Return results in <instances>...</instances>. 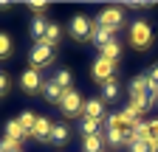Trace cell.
I'll use <instances>...</instances> for the list:
<instances>
[{
  "label": "cell",
  "instance_id": "ffe728a7",
  "mask_svg": "<svg viewBox=\"0 0 158 152\" xmlns=\"http://www.w3.org/2000/svg\"><path fill=\"white\" fill-rule=\"evenodd\" d=\"M105 138L102 135H90V138H82V152H105Z\"/></svg>",
  "mask_w": 158,
  "mask_h": 152
},
{
  "label": "cell",
  "instance_id": "83f0119b",
  "mask_svg": "<svg viewBox=\"0 0 158 152\" xmlns=\"http://www.w3.org/2000/svg\"><path fill=\"white\" fill-rule=\"evenodd\" d=\"M9 87H11L9 73H3V70H0V96H6V93H9Z\"/></svg>",
  "mask_w": 158,
  "mask_h": 152
},
{
  "label": "cell",
  "instance_id": "277c9868",
  "mask_svg": "<svg viewBox=\"0 0 158 152\" xmlns=\"http://www.w3.org/2000/svg\"><path fill=\"white\" fill-rule=\"evenodd\" d=\"M96 26H102V28H107V31H118L124 26V9H116V6H107V9H102L99 11V17H96Z\"/></svg>",
  "mask_w": 158,
  "mask_h": 152
},
{
  "label": "cell",
  "instance_id": "9a60e30c",
  "mask_svg": "<svg viewBox=\"0 0 158 152\" xmlns=\"http://www.w3.org/2000/svg\"><path fill=\"white\" fill-rule=\"evenodd\" d=\"M90 40H93L99 48H105L107 42H113V31H107V28H102V26H96V23H93V34H90Z\"/></svg>",
  "mask_w": 158,
  "mask_h": 152
},
{
  "label": "cell",
  "instance_id": "7402d4cb",
  "mask_svg": "<svg viewBox=\"0 0 158 152\" xmlns=\"http://www.w3.org/2000/svg\"><path fill=\"white\" fill-rule=\"evenodd\" d=\"M144 90H150L147 73H144V76H133V79H130V96H133V93H144Z\"/></svg>",
  "mask_w": 158,
  "mask_h": 152
},
{
  "label": "cell",
  "instance_id": "52a82bcc",
  "mask_svg": "<svg viewBox=\"0 0 158 152\" xmlns=\"http://www.w3.org/2000/svg\"><path fill=\"white\" fill-rule=\"evenodd\" d=\"M90 73H93V79L96 82H110L113 79V73H116V62H110V59H105V56H99V59L93 62V68H90Z\"/></svg>",
  "mask_w": 158,
  "mask_h": 152
},
{
  "label": "cell",
  "instance_id": "7a4b0ae2",
  "mask_svg": "<svg viewBox=\"0 0 158 152\" xmlns=\"http://www.w3.org/2000/svg\"><path fill=\"white\" fill-rule=\"evenodd\" d=\"M130 42H133V48H138V51H147V48L152 45V28H150L147 20H135V23L130 26Z\"/></svg>",
  "mask_w": 158,
  "mask_h": 152
},
{
  "label": "cell",
  "instance_id": "8fae6325",
  "mask_svg": "<svg viewBox=\"0 0 158 152\" xmlns=\"http://www.w3.org/2000/svg\"><path fill=\"white\" fill-rule=\"evenodd\" d=\"M82 113H85L88 118H99V121H102V118L107 116V113H105V102H102V99H88Z\"/></svg>",
  "mask_w": 158,
  "mask_h": 152
},
{
  "label": "cell",
  "instance_id": "484cf974",
  "mask_svg": "<svg viewBox=\"0 0 158 152\" xmlns=\"http://www.w3.org/2000/svg\"><path fill=\"white\" fill-rule=\"evenodd\" d=\"M28 9L34 11V17H43V11L48 9V3H45V0H31V3H28Z\"/></svg>",
  "mask_w": 158,
  "mask_h": 152
},
{
  "label": "cell",
  "instance_id": "4fadbf2b",
  "mask_svg": "<svg viewBox=\"0 0 158 152\" xmlns=\"http://www.w3.org/2000/svg\"><path fill=\"white\" fill-rule=\"evenodd\" d=\"M99 130H102V121H99V118H88V116H82V121H79V132H82V138L99 135Z\"/></svg>",
  "mask_w": 158,
  "mask_h": 152
},
{
  "label": "cell",
  "instance_id": "9c48e42d",
  "mask_svg": "<svg viewBox=\"0 0 158 152\" xmlns=\"http://www.w3.org/2000/svg\"><path fill=\"white\" fill-rule=\"evenodd\" d=\"M71 141V127L68 124H54L51 127V135H48V144H56V146H62Z\"/></svg>",
  "mask_w": 158,
  "mask_h": 152
},
{
  "label": "cell",
  "instance_id": "ba28073f",
  "mask_svg": "<svg viewBox=\"0 0 158 152\" xmlns=\"http://www.w3.org/2000/svg\"><path fill=\"white\" fill-rule=\"evenodd\" d=\"M155 99H158V90H155V87H150V90H144V93H133V96H130V107L138 110V113H147V110L155 104Z\"/></svg>",
  "mask_w": 158,
  "mask_h": 152
},
{
  "label": "cell",
  "instance_id": "5b68a950",
  "mask_svg": "<svg viewBox=\"0 0 158 152\" xmlns=\"http://www.w3.org/2000/svg\"><path fill=\"white\" fill-rule=\"evenodd\" d=\"M20 87H23V93H28V96H37V93H43V76H40V70L28 68L20 73Z\"/></svg>",
  "mask_w": 158,
  "mask_h": 152
},
{
  "label": "cell",
  "instance_id": "cb8c5ba5",
  "mask_svg": "<svg viewBox=\"0 0 158 152\" xmlns=\"http://www.w3.org/2000/svg\"><path fill=\"white\" fill-rule=\"evenodd\" d=\"M102 56H105V59H110V62H116L118 56H122V45H118L116 40H113V42H107V45L102 48Z\"/></svg>",
  "mask_w": 158,
  "mask_h": 152
},
{
  "label": "cell",
  "instance_id": "3957f363",
  "mask_svg": "<svg viewBox=\"0 0 158 152\" xmlns=\"http://www.w3.org/2000/svg\"><path fill=\"white\" fill-rule=\"evenodd\" d=\"M68 34L73 37L76 42L90 40V34H93V23H90V17H88V14H73V17H71V23H68Z\"/></svg>",
  "mask_w": 158,
  "mask_h": 152
},
{
  "label": "cell",
  "instance_id": "44dd1931",
  "mask_svg": "<svg viewBox=\"0 0 158 152\" xmlns=\"http://www.w3.org/2000/svg\"><path fill=\"white\" fill-rule=\"evenodd\" d=\"M54 82L62 87L65 93H68V90H73V87H71V85H73V76H71V70H68V68H59V70H56V76H54Z\"/></svg>",
  "mask_w": 158,
  "mask_h": 152
},
{
  "label": "cell",
  "instance_id": "e0dca14e",
  "mask_svg": "<svg viewBox=\"0 0 158 152\" xmlns=\"http://www.w3.org/2000/svg\"><path fill=\"white\" fill-rule=\"evenodd\" d=\"M17 121H20V127L26 130V135L31 138V132H34V124H37V113H31V110H23L17 116Z\"/></svg>",
  "mask_w": 158,
  "mask_h": 152
},
{
  "label": "cell",
  "instance_id": "ac0fdd59",
  "mask_svg": "<svg viewBox=\"0 0 158 152\" xmlns=\"http://www.w3.org/2000/svg\"><path fill=\"white\" fill-rule=\"evenodd\" d=\"M45 28H48L45 17H34V20H31V37H34V42H43L45 40Z\"/></svg>",
  "mask_w": 158,
  "mask_h": 152
},
{
  "label": "cell",
  "instance_id": "30bf717a",
  "mask_svg": "<svg viewBox=\"0 0 158 152\" xmlns=\"http://www.w3.org/2000/svg\"><path fill=\"white\" fill-rule=\"evenodd\" d=\"M43 96H45L48 102L59 104V102H62V96H65V90L59 87V85H56L54 79H45V82H43Z\"/></svg>",
  "mask_w": 158,
  "mask_h": 152
},
{
  "label": "cell",
  "instance_id": "f546056e",
  "mask_svg": "<svg viewBox=\"0 0 158 152\" xmlns=\"http://www.w3.org/2000/svg\"><path fill=\"white\" fill-rule=\"evenodd\" d=\"M152 152H158V141H152Z\"/></svg>",
  "mask_w": 158,
  "mask_h": 152
},
{
  "label": "cell",
  "instance_id": "5bb4252c",
  "mask_svg": "<svg viewBox=\"0 0 158 152\" xmlns=\"http://www.w3.org/2000/svg\"><path fill=\"white\" fill-rule=\"evenodd\" d=\"M43 42H48L51 48H56L59 42H62V26L59 23H48V28H45V40Z\"/></svg>",
  "mask_w": 158,
  "mask_h": 152
},
{
  "label": "cell",
  "instance_id": "2e32d148",
  "mask_svg": "<svg viewBox=\"0 0 158 152\" xmlns=\"http://www.w3.org/2000/svg\"><path fill=\"white\" fill-rule=\"evenodd\" d=\"M6 138H9V141H17V144H23V138H28V135H26V130L20 127V121L14 118V121L6 124Z\"/></svg>",
  "mask_w": 158,
  "mask_h": 152
},
{
  "label": "cell",
  "instance_id": "6da1fadb",
  "mask_svg": "<svg viewBox=\"0 0 158 152\" xmlns=\"http://www.w3.org/2000/svg\"><path fill=\"white\" fill-rule=\"evenodd\" d=\"M54 56H56V48H51L48 42H34V48L28 54V65L34 70H43V68H48L54 62Z\"/></svg>",
  "mask_w": 158,
  "mask_h": 152
},
{
  "label": "cell",
  "instance_id": "603a6c76",
  "mask_svg": "<svg viewBox=\"0 0 158 152\" xmlns=\"http://www.w3.org/2000/svg\"><path fill=\"white\" fill-rule=\"evenodd\" d=\"M14 51V42H11V37L6 31H0V59H9Z\"/></svg>",
  "mask_w": 158,
  "mask_h": 152
},
{
  "label": "cell",
  "instance_id": "f1b7e54d",
  "mask_svg": "<svg viewBox=\"0 0 158 152\" xmlns=\"http://www.w3.org/2000/svg\"><path fill=\"white\" fill-rule=\"evenodd\" d=\"M0 9L6 11V9H11V3H9V0H0Z\"/></svg>",
  "mask_w": 158,
  "mask_h": 152
},
{
  "label": "cell",
  "instance_id": "d4e9b609",
  "mask_svg": "<svg viewBox=\"0 0 158 152\" xmlns=\"http://www.w3.org/2000/svg\"><path fill=\"white\" fill-rule=\"evenodd\" d=\"M127 149H130V152H152V141H138V138H135Z\"/></svg>",
  "mask_w": 158,
  "mask_h": 152
},
{
  "label": "cell",
  "instance_id": "8992f818",
  "mask_svg": "<svg viewBox=\"0 0 158 152\" xmlns=\"http://www.w3.org/2000/svg\"><path fill=\"white\" fill-rule=\"evenodd\" d=\"M59 110H62V116H79V113L85 110V102H82V93L76 90H68L62 102H59Z\"/></svg>",
  "mask_w": 158,
  "mask_h": 152
},
{
  "label": "cell",
  "instance_id": "4316f807",
  "mask_svg": "<svg viewBox=\"0 0 158 152\" xmlns=\"http://www.w3.org/2000/svg\"><path fill=\"white\" fill-rule=\"evenodd\" d=\"M147 79H150V87H155V90H158V62H155V65H150Z\"/></svg>",
  "mask_w": 158,
  "mask_h": 152
},
{
  "label": "cell",
  "instance_id": "d6986e66",
  "mask_svg": "<svg viewBox=\"0 0 158 152\" xmlns=\"http://www.w3.org/2000/svg\"><path fill=\"white\" fill-rule=\"evenodd\" d=\"M118 93H122V90H118V82H116V79L105 82V85H102V102H116Z\"/></svg>",
  "mask_w": 158,
  "mask_h": 152
},
{
  "label": "cell",
  "instance_id": "7c38bea8",
  "mask_svg": "<svg viewBox=\"0 0 158 152\" xmlns=\"http://www.w3.org/2000/svg\"><path fill=\"white\" fill-rule=\"evenodd\" d=\"M51 121L45 118V116H37V124H34V132H31V138H37V141H48V135H51Z\"/></svg>",
  "mask_w": 158,
  "mask_h": 152
}]
</instances>
